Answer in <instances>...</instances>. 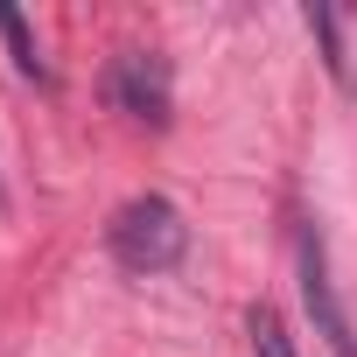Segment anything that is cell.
<instances>
[{"instance_id":"6da1fadb","label":"cell","mask_w":357,"mask_h":357,"mask_svg":"<svg viewBox=\"0 0 357 357\" xmlns=\"http://www.w3.org/2000/svg\"><path fill=\"white\" fill-rule=\"evenodd\" d=\"M105 245H112V259H119L126 273H175L183 252H190V225H183V211H175L168 197L147 190V197H126V204L112 211Z\"/></svg>"},{"instance_id":"7a4b0ae2","label":"cell","mask_w":357,"mask_h":357,"mask_svg":"<svg viewBox=\"0 0 357 357\" xmlns=\"http://www.w3.org/2000/svg\"><path fill=\"white\" fill-rule=\"evenodd\" d=\"M105 98L126 112V119H140V126H168V112H175V77H168V56L161 50H119L112 63H105Z\"/></svg>"},{"instance_id":"3957f363","label":"cell","mask_w":357,"mask_h":357,"mask_svg":"<svg viewBox=\"0 0 357 357\" xmlns=\"http://www.w3.org/2000/svg\"><path fill=\"white\" fill-rule=\"evenodd\" d=\"M294 266H301L308 322H315V336L329 343V357H357V329H350V315H343V301H336L329 252H322V231H315V225H301V238H294Z\"/></svg>"},{"instance_id":"277c9868","label":"cell","mask_w":357,"mask_h":357,"mask_svg":"<svg viewBox=\"0 0 357 357\" xmlns=\"http://www.w3.org/2000/svg\"><path fill=\"white\" fill-rule=\"evenodd\" d=\"M0 36H8V50H15V70H22V77L50 84V63H43V50H36V36H29V15H22V8H0Z\"/></svg>"},{"instance_id":"5b68a950","label":"cell","mask_w":357,"mask_h":357,"mask_svg":"<svg viewBox=\"0 0 357 357\" xmlns=\"http://www.w3.org/2000/svg\"><path fill=\"white\" fill-rule=\"evenodd\" d=\"M301 22H308V36L322 43V63H329V77L350 91V56H343V22L329 15V8H301Z\"/></svg>"},{"instance_id":"8992f818","label":"cell","mask_w":357,"mask_h":357,"mask_svg":"<svg viewBox=\"0 0 357 357\" xmlns=\"http://www.w3.org/2000/svg\"><path fill=\"white\" fill-rule=\"evenodd\" d=\"M245 336H252V357H301L294 336H287V322L273 308H245Z\"/></svg>"}]
</instances>
